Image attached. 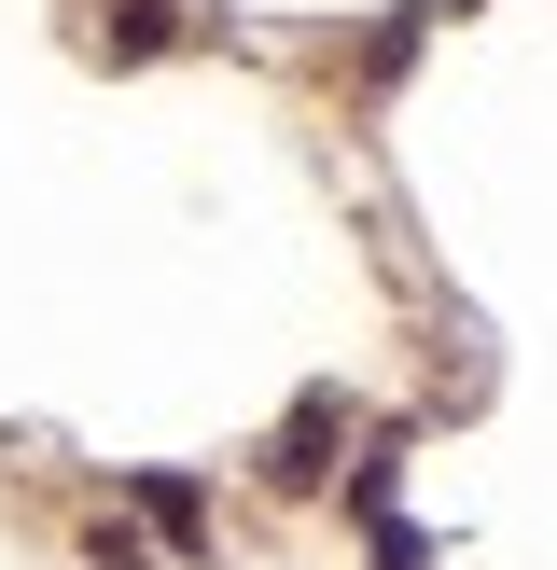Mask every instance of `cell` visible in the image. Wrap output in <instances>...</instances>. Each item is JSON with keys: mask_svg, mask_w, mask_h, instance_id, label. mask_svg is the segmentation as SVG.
Listing matches in <instances>:
<instances>
[{"mask_svg": "<svg viewBox=\"0 0 557 570\" xmlns=\"http://www.w3.org/2000/svg\"><path fill=\"white\" fill-rule=\"evenodd\" d=\"M334 445H349V404H334V390H306V404L278 417V445H265V488H321Z\"/></svg>", "mask_w": 557, "mask_h": 570, "instance_id": "obj_1", "label": "cell"}, {"mask_svg": "<svg viewBox=\"0 0 557 570\" xmlns=\"http://www.w3.org/2000/svg\"><path fill=\"white\" fill-rule=\"evenodd\" d=\"M98 42H111V56H167V42H182V14H167V0H111Z\"/></svg>", "mask_w": 557, "mask_h": 570, "instance_id": "obj_2", "label": "cell"}, {"mask_svg": "<svg viewBox=\"0 0 557 570\" xmlns=\"http://www.w3.org/2000/svg\"><path fill=\"white\" fill-rule=\"evenodd\" d=\"M139 515H154V529H167V543H209V501H195V488H182V473H139Z\"/></svg>", "mask_w": 557, "mask_h": 570, "instance_id": "obj_3", "label": "cell"}, {"mask_svg": "<svg viewBox=\"0 0 557 570\" xmlns=\"http://www.w3.org/2000/svg\"><path fill=\"white\" fill-rule=\"evenodd\" d=\"M377 570H432V543H418L404 515H377Z\"/></svg>", "mask_w": 557, "mask_h": 570, "instance_id": "obj_4", "label": "cell"}]
</instances>
